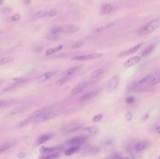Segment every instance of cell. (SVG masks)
Masks as SVG:
<instances>
[{
	"instance_id": "6da1fadb",
	"label": "cell",
	"mask_w": 160,
	"mask_h": 159,
	"mask_svg": "<svg viewBox=\"0 0 160 159\" xmlns=\"http://www.w3.org/2000/svg\"><path fill=\"white\" fill-rule=\"evenodd\" d=\"M158 27H160V18H156L153 21H151L145 25L141 27V29L138 31V35L140 36L149 35L151 33L155 32Z\"/></svg>"
},
{
	"instance_id": "7a4b0ae2",
	"label": "cell",
	"mask_w": 160,
	"mask_h": 159,
	"mask_svg": "<svg viewBox=\"0 0 160 159\" xmlns=\"http://www.w3.org/2000/svg\"><path fill=\"white\" fill-rule=\"evenodd\" d=\"M159 82H160V73H154V74H149L144 78L141 79L138 81V85L152 87L158 84Z\"/></svg>"
},
{
	"instance_id": "3957f363",
	"label": "cell",
	"mask_w": 160,
	"mask_h": 159,
	"mask_svg": "<svg viewBox=\"0 0 160 159\" xmlns=\"http://www.w3.org/2000/svg\"><path fill=\"white\" fill-rule=\"evenodd\" d=\"M103 56V54L100 52H95V54H82V55H78L72 57L73 61H88V60H93V59H97Z\"/></svg>"
},
{
	"instance_id": "277c9868",
	"label": "cell",
	"mask_w": 160,
	"mask_h": 159,
	"mask_svg": "<svg viewBox=\"0 0 160 159\" xmlns=\"http://www.w3.org/2000/svg\"><path fill=\"white\" fill-rule=\"evenodd\" d=\"M118 84H119V77L117 75H114V76H112L108 81V82H107V86H106L107 91H108L109 93L113 92V91L117 88Z\"/></svg>"
},
{
	"instance_id": "5b68a950",
	"label": "cell",
	"mask_w": 160,
	"mask_h": 159,
	"mask_svg": "<svg viewBox=\"0 0 160 159\" xmlns=\"http://www.w3.org/2000/svg\"><path fill=\"white\" fill-rule=\"evenodd\" d=\"M82 127V124L79 123V122H73L71 124H68L66 126H64L62 128V132L64 133H72L79 130L80 128Z\"/></svg>"
},
{
	"instance_id": "8992f818",
	"label": "cell",
	"mask_w": 160,
	"mask_h": 159,
	"mask_svg": "<svg viewBox=\"0 0 160 159\" xmlns=\"http://www.w3.org/2000/svg\"><path fill=\"white\" fill-rule=\"evenodd\" d=\"M59 112H60V110H49L47 112H45L44 114L37 121H40V122H43V121H47V120L52 119V118L56 117L57 115H59L60 114Z\"/></svg>"
},
{
	"instance_id": "52a82bcc",
	"label": "cell",
	"mask_w": 160,
	"mask_h": 159,
	"mask_svg": "<svg viewBox=\"0 0 160 159\" xmlns=\"http://www.w3.org/2000/svg\"><path fill=\"white\" fill-rule=\"evenodd\" d=\"M86 140V138L85 137H75L73 139H70V140L67 141V144L70 145V147L72 146H77V147H80L81 145H82L83 143L85 142Z\"/></svg>"
},
{
	"instance_id": "ba28073f",
	"label": "cell",
	"mask_w": 160,
	"mask_h": 159,
	"mask_svg": "<svg viewBox=\"0 0 160 159\" xmlns=\"http://www.w3.org/2000/svg\"><path fill=\"white\" fill-rule=\"evenodd\" d=\"M142 46H143V43H142V42H141V43H139V44H137V45H135L134 47H132V48L128 49V50H126V51H125V52H121V54H118V57H124V56H127V55L133 54H135V52H138Z\"/></svg>"
},
{
	"instance_id": "9c48e42d",
	"label": "cell",
	"mask_w": 160,
	"mask_h": 159,
	"mask_svg": "<svg viewBox=\"0 0 160 159\" xmlns=\"http://www.w3.org/2000/svg\"><path fill=\"white\" fill-rule=\"evenodd\" d=\"M141 56H133V57H130L128 60H126L124 63V66L126 69H128V67L138 65L139 63H141Z\"/></svg>"
},
{
	"instance_id": "30bf717a",
	"label": "cell",
	"mask_w": 160,
	"mask_h": 159,
	"mask_svg": "<svg viewBox=\"0 0 160 159\" xmlns=\"http://www.w3.org/2000/svg\"><path fill=\"white\" fill-rule=\"evenodd\" d=\"M88 85H89V82H87V81H84V82H81V83H80V84H78L77 86H75V87L72 89L70 95H71L72 96L79 95V94H80V93H81L82 91L84 90V89H85Z\"/></svg>"
},
{
	"instance_id": "8fae6325",
	"label": "cell",
	"mask_w": 160,
	"mask_h": 159,
	"mask_svg": "<svg viewBox=\"0 0 160 159\" xmlns=\"http://www.w3.org/2000/svg\"><path fill=\"white\" fill-rule=\"evenodd\" d=\"M99 93H100V89H96V90H94V91H90L89 93L85 94L84 96H82L81 97L80 101H81V102L88 101V100H90V99H92V98H95Z\"/></svg>"
},
{
	"instance_id": "7c38bea8",
	"label": "cell",
	"mask_w": 160,
	"mask_h": 159,
	"mask_svg": "<svg viewBox=\"0 0 160 159\" xmlns=\"http://www.w3.org/2000/svg\"><path fill=\"white\" fill-rule=\"evenodd\" d=\"M50 109H41V110H36V111H34V112H32L31 113V114H30L29 115V119L30 120H39L43 114H44V113L45 112H47L48 110H49Z\"/></svg>"
},
{
	"instance_id": "4fadbf2b",
	"label": "cell",
	"mask_w": 160,
	"mask_h": 159,
	"mask_svg": "<svg viewBox=\"0 0 160 159\" xmlns=\"http://www.w3.org/2000/svg\"><path fill=\"white\" fill-rule=\"evenodd\" d=\"M56 75V71H48V72H45L44 74H42L40 80H39V82L40 83H43L45 81H49L50 79H52L53 76H55Z\"/></svg>"
},
{
	"instance_id": "5bb4252c",
	"label": "cell",
	"mask_w": 160,
	"mask_h": 159,
	"mask_svg": "<svg viewBox=\"0 0 160 159\" xmlns=\"http://www.w3.org/2000/svg\"><path fill=\"white\" fill-rule=\"evenodd\" d=\"M80 69V66H72V67H70V69H66L63 73H62V77H68V78H71L73 75L77 72Z\"/></svg>"
},
{
	"instance_id": "9a60e30c",
	"label": "cell",
	"mask_w": 160,
	"mask_h": 159,
	"mask_svg": "<svg viewBox=\"0 0 160 159\" xmlns=\"http://www.w3.org/2000/svg\"><path fill=\"white\" fill-rule=\"evenodd\" d=\"M147 147H148V142L145 141V140H141V141H139V142L136 143L134 149L137 153H141V152H142V151L145 150Z\"/></svg>"
},
{
	"instance_id": "2e32d148",
	"label": "cell",
	"mask_w": 160,
	"mask_h": 159,
	"mask_svg": "<svg viewBox=\"0 0 160 159\" xmlns=\"http://www.w3.org/2000/svg\"><path fill=\"white\" fill-rule=\"evenodd\" d=\"M26 81H27L26 79H22V81H18V82H16V83H10V84L9 86H7V87H6V88H4V89L2 90V92H1V93H6V92H9L10 90H12V89H14L15 87H17V86H20V85H22V83H25Z\"/></svg>"
},
{
	"instance_id": "e0dca14e",
	"label": "cell",
	"mask_w": 160,
	"mask_h": 159,
	"mask_svg": "<svg viewBox=\"0 0 160 159\" xmlns=\"http://www.w3.org/2000/svg\"><path fill=\"white\" fill-rule=\"evenodd\" d=\"M82 131L85 134H88V135H96L98 132V128L96 125H90V126L83 127Z\"/></svg>"
},
{
	"instance_id": "ac0fdd59",
	"label": "cell",
	"mask_w": 160,
	"mask_h": 159,
	"mask_svg": "<svg viewBox=\"0 0 160 159\" xmlns=\"http://www.w3.org/2000/svg\"><path fill=\"white\" fill-rule=\"evenodd\" d=\"M63 28H64V33L66 34H73L79 31V27L73 25H68L63 26Z\"/></svg>"
},
{
	"instance_id": "d6986e66",
	"label": "cell",
	"mask_w": 160,
	"mask_h": 159,
	"mask_svg": "<svg viewBox=\"0 0 160 159\" xmlns=\"http://www.w3.org/2000/svg\"><path fill=\"white\" fill-rule=\"evenodd\" d=\"M52 138V135L51 134H43L41 136H40L39 138L37 139L36 140V145H40L42 143L46 142L47 140H49Z\"/></svg>"
},
{
	"instance_id": "ffe728a7",
	"label": "cell",
	"mask_w": 160,
	"mask_h": 159,
	"mask_svg": "<svg viewBox=\"0 0 160 159\" xmlns=\"http://www.w3.org/2000/svg\"><path fill=\"white\" fill-rule=\"evenodd\" d=\"M63 48H64L63 45H58V46H56L55 48H49V49L46 50V52H45V54H46L47 56L52 55L53 54H55V52H58L61 50H63Z\"/></svg>"
},
{
	"instance_id": "44dd1931",
	"label": "cell",
	"mask_w": 160,
	"mask_h": 159,
	"mask_svg": "<svg viewBox=\"0 0 160 159\" xmlns=\"http://www.w3.org/2000/svg\"><path fill=\"white\" fill-rule=\"evenodd\" d=\"M104 73V69H96L95 71H93V73L91 74V80H98L99 79Z\"/></svg>"
},
{
	"instance_id": "7402d4cb",
	"label": "cell",
	"mask_w": 160,
	"mask_h": 159,
	"mask_svg": "<svg viewBox=\"0 0 160 159\" xmlns=\"http://www.w3.org/2000/svg\"><path fill=\"white\" fill-rule=\"evenodd\" d=\"M155 47H156L155 44H154V45H150V46L146 47L145 49H144V50L141 52V57H147V56H149V55L152 54V52H153Z\"/></svg>"
},
{
	"instance_id": "603a6c76",
	"label": "cell",
	"mask_w": 160,
	"mask_h": 159,
	"mask_svg": "<svg viewBox=\"0 0 160 159\" xmlns=\"http://www.w3.org/2000/svg\"><path fill=\"white\" fill-rule=\"evenodd\" d=\"M15 145V142H7V143H3V144L0 145V154H2L6 151L10 150L11 147Z\"/></svg>"
},
{
	"instance_id": "cb8c5ba5",
	"label": "cell",
	"mask_w": 160,
	"mask_h": 159,
	"mask_svg": "<svg viewBox=\"0 0 160 159\" xmlns=\"http://www.w3.org/2000/svg\"><path fill=\"white\" fill-rule=\"evenodd\" d=\"M113 10V7L111 4H109V3H106L102 6L101 7V12L103 14H108V13H111V11Z\"/></svg>"
},
{
	"instance_id": "d4e9b609",
	"label": "cell",
	"mask_w": 160,
	"mask_h": 159,
	"mask_svg": "<svg viewBox=\"0 0 160 159\" xmlns=\"http://www.w3.org/2000/svg\"><path fill=\"white\" fill-rule=\"evenodd\" d=\"M59 148L58 147H52V148H42L40 150V153L42 155H49L52 153H55V152H58Z\"/></svg>"
},
{
	"instance_id": "484cf974",
	"label": "cell",
	"mask_w": 160,
	"mask_h": 159,
	"mask_svg": "<svg viewBox=\"0 0 160 159\" xmlns=\"http://www.w3.org/2000/svg\"><path fill=\"white\" fill-rule=\"evenodd\" d=\"M51 33L53 36H59V35L64 33V28H63V26H55L52 28Z\"/></svg>"
},
{
	"instance_id": "4316f807",
	"label": "cell",
	"mask_w": 160,
	"mask_h": 159,
	"mask_svg": "<svg viewBox=\"0 0 160 159\" xmlns=\"http://www.w3.org/2000/svg\"><path fill=\"white\" fill-rule=\"evenodd\" d=\"M59 157V152H55L49 155H44L40 157V159H57Z\"/></svg>"
},
{
	"instance_id": "83f0119b",
	"label": "cell",
	"mask_w": 160,
	"mask_h": 159,
	"mask_svg": "<svg viewBox=\"0 0 160 159\" xmlns=\"http://www.w3.org/2000/svg\"><path fill=\"white\" fill-rule=\"evenodd\" d=\"M44 17H48V11L46 10H40L33 15L34 19H40V18H44Z\"/></svg>"
},
{
	"instance_id": "f1b7e54d",
	"label": "cell",
	"mask_w": 160,
	"mask_h": 159,
	"mask_svg": "<svg viewBox=\"0 0 160 159\" xmlns=\"http://www.w3.org/2000/svg\"><path fill=\"white\" fill-rule=\"evenodd\" d=\"M79 150H80V147H77V146L70 147V148L67 149V150L65 151V155H72L73 154L77 153Z\"/></svg>"
},
{
	"instance_id": "f546056e",
	"label": "cell",
	"mask_w": 160,
	"mask_h": 159,
	"mask_svg": "<svg viewBox=\"0 0 160 159\" xmlns=\"http://www.w3.org/2000/svg\"><path fill=\"white\" fill-rule=\"evenodd\" d=\"M12 61H14V57H12V56H7V57L0 58V66L11 63Z\"/></svg>"
},
{
	"instance_id": "4dcf8cb0",
	"label": "cell",
	"mask_w": 160,
	"mask_h": 159,
	"mask_svg": "<svg viewBox=\"0 0 160 159\" xmlns=\"http://www.w3.org/2000/svg\"><path fill=\"white\" fill-rule=\"evenodd\" d=\"M25 110H26V107H22H22H16L10 111V115H14V114H17V113H21L22 111H25Z\"/></svg>"
},
{
	"instance_id": "1f68e13d",
	"label": "cell",
	"mask_w": 160,
	"mask_h": 159,
	"mask_svg": "<svg viewBox=\"0 0 160 159\" xmlns=\"http://www.w3.org/2000/svg\"><path fill=\"white\" fill-rule=\"evenodd\" d=\"M31 122H32V120H30L29 118H27V119H25L24 121H22V122L18 123L17 124V128H24V127L27 126Z\"/></svg>"
},
{
	"instance_id": "d6a6232c",
	"label": "cell",
	"mask_w": 160,
	"mask_h": 159,
	"mask_svg": "<svg viewBox=\"0 0 160 159\" xmlns=\"http://www.w3.org/2000/svg\"><path fill=\"white\" fill-rule=\"evenodd\" d=\"M14 104L13 100H0V108H7Z\"/></svg>"
},
{
	"instance_id": "836d02e7",
	"label": "cell",
	"mask_w": 160,
	"mask_h": 159,
	"mask_svg": "<svg viewBox=\"0 0 160 159\" xmlns=\"http://www.w3.org/2000/svg\"><path fill=\"white\" fill-rule=\"evenodd\" d=\"M83 45H84V41H82V40L76 41V42H74V43L71 45V48H72V49H78V48L82 47Z\"/></svg>"
},
{
	"instance_id": "e575fe53",
	"label": "cell",
	"mask_w": 160,
	"mask_h": 159,
	"mask_svg": "<svg viewBox=\"0 0 160 159\" xmlns=\"http://www.w3.org/2000/svg\"><path fill=\"white\" fill-rule=\"evenodd\" d=\"M71 78H68V77H62L61 79H59L57 81H56V84L57 85H61V84H64V83H66L67 81H70Z\"/></svg>"
},
{
	"instance_id": "d590c367",
	"label": "cell",
	"mask_w": 160,
	"mask_h": 159,
	"mask_svg": "<svg viewBox=\"0 0 160 159\" xmlns=\"http://www.w3.org/2000/svg\"><path fill=\"white\" fill-rule=\"evenodd\" d=\"M102 119H103V115L101 114V113L96 114V115L93 117V121H94V122H99V121H101Z\"/></svg>"
},
{
	"instance_id": "8d00e7d4",
	"label": "cell",
	"mask_w": 160,
	"mask_h": 159,
	"mask_svg": "<svg viewBox=\"0 0 160 159\" xmlns=\"http://www.w3.org/2000/svg\"><path fill=\"white\" fill-rule=\"evenodd\" d=\"M10 20L13 21V22H18L21 20V15L19 13H15L14 15H12V16L10 17Z\"/></svg>"
},
{
	"instance_id": "74e56055",
	"label": "cell",
	"mask_w": 160,
	"mask_h": 159,
	"mask_svg": "<svg viewBox=\"0 0 160 159\" xmlns=\"http://www.w3.org/2000/svg\"><path fill=\"white\" fill-rule=\"evenodd\" d=\"M134 101H135V98L133 96H128L126 98V102L127 104H132V103H134Z\"/></svg>"
},
{
	"instance_id": "f35d334b",
	"label": "cell",
	"mask_w": 160,
	"mask_h": 159,
	"mask_svg": "<svg viewBox=\"0 0 160 159\" xmlns=\"http://www.w3.org/2000/svg\"><path fill=\"white\" fill-rule=\"evenodd\" d=\"M55 15H57V11L55 10H52L48 11V17H53V16H55Z\"/></svg>"
},
{
	"instance_id": "ab89813d",
	"label": "cell",
	"mask_w": 160,
	"mask_h": 159,
	"mask_svg": "<svg viewBox=\"0 0 160 159\" xmlns=\"http://www.w3.org/2000/svg\"><path fill=\"white\" fill-rule=\"evenodd\" d=\"M126 118L127 121H131V119H132V113L130 111H127L126 112Z\"/></svg>"
},
{
	"instance_id": "60d3db41",
	"label": "cell",
	"mask_w": 160,
	"mask_h": 159,
	"mask_svg": "<svg viewBox=\"0 0 160 159\" xmlns=\"http://www.w3.org/2000/svg\"><path fill=\"white\" fill-rule=\"evenodd\" d=\"M25 155H26V154H25V153H19V154L17 155V158L22 159V158L25 157Z\"/></svg>"
},
{
	"instance_id": "b9f144b4",
	"label": "cell",
	"mask_w": 160,
	"mask_h": 159,
	"mask_svg": "<svg viewBox=\"0 0 160 159\" xmlns=\"http://www.w3.org/2000/svg\"><path fill=\"white\" fill-rule=\"evenodd\" d=\"M42 50V46H40V48H34V52H39Z\"/></svg>"
},
{
	"instance_id": "7bdbcfd3",
	"label": "cell",
	"mask_w": 160,
	"mask_h": 159,
	"mask_svg": "<svg viewBox=\"0 0 160 159\" xmlns=\"http://www.w3.org/2000/svg\"><path fill=\"white\" fill-rule=\"evenodd\" d=\"M156 133L160 134V125L156 126Z\"/></svg>"
},
{
	"instance_id": "ee69618b",
	"label": "cell",
	"mask_w": 160,
	"mask_h": 159,
	"mask_svg": "<svg viewBox=\"0 0 160 159\" xmlns=\"http://www.w3.org/2000/svg\"><path fill=\"white\" fill-rule=\"evenodd\" d=\"M119 159H130V158H129V157H127V156H124V157H123V156H121Z\"/></svg>"
},
{
	"instance_id": "f6af8a7d",
	"label": "cell",
	"mask_w": 160,
	"mask_h": 159,
	"mask_svg": "<svg viewBox=\"0 0 160 159\" xmlns=\"http://www.w3.org/2000/svg\"><path fill=\"white\" fill-rule=\"evenodd\" d=\"M2 3H3V0H0V5H2Z\"/></svg>"
},
{
	"instance_id": "bcb514c9",
	"label": "cell",
	"mask_w": 160,
	"mask_h": 159,
	"mask_svg": "<svg viewBox=\"0 0 160 159\" xmlns=\"http://www.w3.org/2000/svg\"><path fill=\"white\" fill-rule=\"evenodd\" d=\"M104 159H110V158H104Z\"/></svg>"
},
{
	"instance_id": "7dc6e473",
	"label": "cell",
	"mask_w": 160,
	"mask_h": 159,
	"mask_svg": "<svg viewBox=\"0 0 160 159\" xmlns=\"http://www.w3.org/2000/svg\"><path fill=\"white\" fill-rule=\"evenodd\" d=\"M159 159H160V157H159Z\"/></svg>"
}]
</instances>
